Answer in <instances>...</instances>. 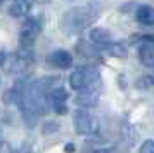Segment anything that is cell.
I'll use <instances>...</instances> for the list:
<instances>
[{"instance_id": "1", "label": "cell", "mask_w": 154, "mask_h": 153, "mask_svg": "<svg viewBox=\"0 0 154 153\" xmlns=\"http://www.w3.org/2000/svg\"><path fill=\"white\" fill-rule=\"evenodd\" d=\"M49 82H52V78H40V80H35L24 87H19L16 92V103L19 106L28 127H33L38 117L47 111L50 92Z\"/></svg>"}, {"instance_id": "2", "label": "cell", "mask_w": 154, "mask_h": 153, "mask_svg": "<svg viewBox=\"0 0 154 153\" xmlns=\"http://www.w3.org/2000/svg\"><path fill=\"white\" fill-rule=\"evenodd\" d=\"M100 14V4L88 2L85 5L73 7L71 11L64 14L63 18V30L66 33H78L85 28H88Z\"/></svg>"}, {"instance_id": "3", "label": "cell", "mask_w": 154, "mask_h": 153, "mask_svg": "<svg viewBox=\"0 0 154 153\" xmlns=\"http://www.w3.org/2000/svg\"><path fill=\"white\" fill-rule=\"evenodd\" d=\"M99 78H100V75H99L97 68H94V66H80L69 75V85L71 89L75 90L90 89Z\"/></svg>"}, {"instance_id": "4", "label": "cell", "mask_w": 154, "mask_h": 153, "mask_svg": "<svg viewBox=\"0 0 154 153\" xmlns=\"http://www.w3.org/2000/svg\"><path fill=\"white\" fill-rule=\"evenodd\" d=\"M73 124H75V131L82 136H95L100 131V124L99 120L90 111L85 110H76L73 115Z\"/></svg>"}, {"instance_id": "5", "label": "cell", "mask_w": 154, "mask_h": 153, "mask_svg": "<svg viewBox=\"0 0 154 153\" xmlns=\"http://www.w3.org/2000/svg\"><path fill=\"white\" fill-rule=\"evenodd\" d=\"M42 31V21L38 19V18H29L23 23V28H21V35H19V38H21V45L23 47H29L35 38L40 35Z\"/></svg>"}, {"instance_id": "6", "label": "cell", "mask_w": 154, "mask_h": 153, "mask_svg": "<svg viewBox=\"0 0 154 153\" xmlns=\"http://www.w3.org/2000/svg\"><path fill=\"white\" fill-rule=\"evenodd\" d=\"M49 101H50V104H52V108H54L56 113H59V115H66L68 113V104H66V101H68V92L64 89H61V87L52 89L49 92Z\"/></svg>"}, {"instance_id": "7", "label": "cell", "mask_w": 154, "mask_h": 153, "mask_svg": "<svg viewBox=\"0 0 154 153\" xmlns=\"http://www.w3.org/2000/svg\"><path fill=\"white\" fill-rule=\"evenodd\" d=\"M75 103L78 106H82V108H94V106H97L99 103V92L94 89H83L80 90L75 97Z\"/></svg>"}, {"instance_id": "8", "label": "cell", "mask_w": 154, "mask_h": 153, "mask_svg": "<svg viewBox=\"0 0 154 153\" xmlns=\"http://www.w3.org/2000/svg\"><path fill=\"white\" fill-rule=\"evenodd\" d=\"M49 63L52 66H56L59 70H68L71 68V64H73V56L68 52V50H54L52 54L49 56Z\"/></svg>"}, {"instance_id": "9", "label": "cell", "mask_w": 154, "mask_h": 153, "mask_svg": "<svg viewBox=\"0 0 154 153\" xmlns=\"http://www.w3.org/2000/svg\"><path fill=\"white\" fill-rule=\"evenodd\" d=\"M90 40L99 45V47L106 49L107 45H111L112 44V35L106 30V28H94L90 31Z\"/></svg>"}, {"instance_id": "10", "label": "cell", "mask_w": 154, "mask_h": 153, "mask_svg": "<svg viewBox=\"0 0 154 153\" xmlns=\"http://www.w3.org/2000/svg\"><path fill=\"white\" fill-rule=\"evenodd\" d=\"M31 5H33V0H14L9 9V14L12 18H23L29 12Z\"/></svg>"}, {"instance_id": "11", "label": "cell", "mask_w": 154, "mask_h": 153, "mask_svg": "<svg viewBox=\"0 0 154 153\" xmlns=\"http://www.w3.org/2000/svg\"><path fill=\"white\" fill-rule=\"evenodd\" d=\"M135 18L140 24L146 26H154V7L151 5H140L135 12Z\"/></svg>"}, {"instance_id": "12", "label": "cell", "mask_w": 154, "mask_h": 153, "mask_svg": "<svg viewBox=\"0 0 154 153\" xmlns=\"http://www.w3.org/2000/svg\"><path fill=\"white\" fill-rule=\"evenodd\" d=\"M106 50L111 56H114V57H126V47L123 44H119V42H112L111 45L106 47Z\"/></svg>"}, {"instance_id": "13", "label": "cell", "mask_w": 154, "mask_h": 153, "mask_svg": "<svg viewBox=\"0 0 154 153\" xmlns=\"http://www.w3.org/2000/svg\"><path fill=\"white\" fill-rule=\"evenodd\" d=\"M152 85H154L152 76H142V78H139V82H137V87L139 89H147V87H152Z\"/></svg>"}, {"instance_id": "14", "label": "cell", "mask_w": 154, "mask_h": 153, "mask_svg": "<svg viewBox=\"0 0 154 153\" xmlns=\"http://www.w3.org/2000/svg\"><path fill=\"white\" fill-rule=\"evenodd\" d=\"M140 153H154V141H151V139L144 141L140 146Z\"/></svg>"}, {"instance_id": "15", "label": "cell", "mask_w": 154, "mask_h": 153, "mask_svg": "<svg viewBox=\"0 0 154 153\" xmlns=\"http://www.w3.org/2000/svg\"><path fill=\"white\" fill-rule=\"evenodd\" d=\"M59 129V124L56 122H47V124L43 125V134H50V132H56Z\"/></svg>"}, {"instance_id": "16", "label": "cell", "mask_w": 154, "mask_h": 153, "mask_svg": "<svg viewBox=\"0 0 154 153\" xmlns=\"http://www.w3.org/2000/svg\"><path fill=\"white\" fill-rule=\"evenodd\" d=\"M87 153H114V151L109 150V148H99V150H92V151H87Z\"/></svg>"}, {"instance_id": "17", "label": "cell", "mask_w": 154, "mask_h": 153, "mask_svg": "<svg viewBox=\"0 0 154 153\" xmlns=\"http://www.w3.org/2000/svg\"><path fill=\"white\" fill-rule=\"evenodd\" d=\"M64 150H66V153H71V151H75V146L73 145H66L64 146Z\"/></svg>"}, {"instance_id": "18", "label": "cell", "mask_w": 154, "mask_h": 153, "mask_svg": "<svg viewBox=\"0 0 154 153\" xmlns=\"http://www.w3.org/2000/svg\"><path fill=\"white\" fill-rule=\"evenodd\" d=\"M4 61H5V52H0V66L4 64Z\"/></svg>"}, {"instance_id": "19", "label": "cell", "mask_w": 154, "mask_h": 153, "mask_svg": "<svg viewBox=\"0 0 154 153\" xmlns=\"http://www.w3.org/2000/svg\"><path fill=\"white\" fill-rule=\"evenodd\" d=\"M4 2H5V0H0V4H4Z\"/></svg>"}]
</instances>
